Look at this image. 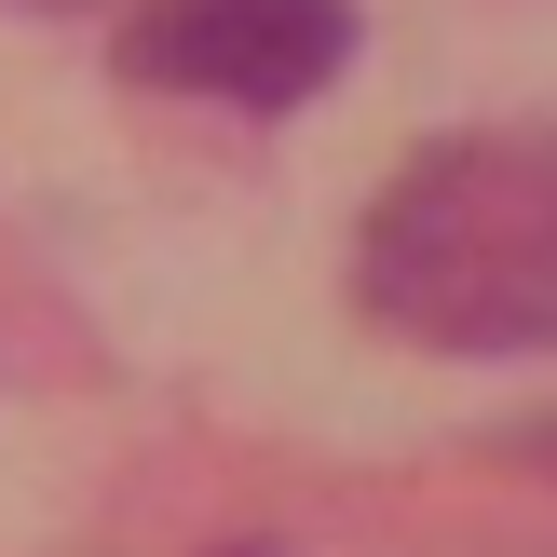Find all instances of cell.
I'll return each instance as SVG.
<instances>
[{
	"mask_svg": "<svg viewBox=\"0 0 557 557\" xmlns=\"http://www.w3.org/2000/svg\"><path fill=\"white\" fill-rule=\"evenodd\" d=\"M354 54V0H136L123 69L150 96H218V109H299Z\"/></svg>",
	"mask_w": 557,
	"mask_h": 557,
	"instance_id": "obj_2",
	"label": "cell"
},
{
	"mask_svg": "<svg viewBox=\"0 0 557 557\" xmlns=\"http://www.w3.org/2000/svg\"><path fill=\"white\" fill-rule=\"evenodd\" d=\"M354 299L422 354H557V123L408 150L354 232Z\"/></svg>",
	"mask_w": 557,
	"mask_h": 557,
	"instance_id": "obj_1",
	"label": "cell"
}]
</instances>
